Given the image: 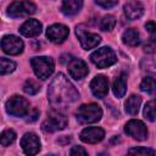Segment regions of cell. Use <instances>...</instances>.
<instances>
[{"instance_id": "cell-32", "label": "cell", "mask_w": 156, "mask_h": 156, "mask_svg": "<svg viewBox=\"0 0 156 156\" xmlns=\"http://www.w3.org/2000/svg\"><path fill=\"white\" fill-rule=\"evenodd\" d=\"M87 150H84L82 146H73L71 150V155H87Z\"/></svg>"}, {"instance_id": "cell-17", "label": "cell", "mask_w": 156, "mask_h": 156, "mask_svg": "<svg viewBox=\"0 0 156 156\" xmlns=\"http://www.w3.org/2000/svg\"><path fill=\"white\" fill-rule=\"evenodd\" d=\"M143 13H144V6L136 0L129 1L124 5V15L127 16L128 20L133 21L136 18H140Z\"/></svg>"}, {"instance_id": "cell-16", "label": "cell", "mask_w": 156, "mask_h": 156, "mask_svg": "<svg viewBox=\"0 0 156 156\" xmlns=\"http://www.w3.org/2000/svg\"><path fill=\"white\" fill-rule=\"evenodd\" d=\"M20 33L27 38H33L37 37L41 33V23L37 20H27L20 28Z\"/></svg>"}, {"instance_id": "cell-18", "label": "cell", "mask_w": 156, "mask_h": 156, "mask_svg": "<svg viewBox=\"0 0 156 156\" xmlns=\"http://www.w3.org/2000/svg\"><path fill=\"white\" fill-rule=\"evenodd\" d=\"M83 6V0H62L61 11L66 16H73L79 12Z\"/></svg>"}, {"instance_id": "cell-13", "label": "cell", "mask_w": 156, "mask_h": 156, "mask_svg": "<svg viewBox=\"0 0 156 156\" xmlns=\"http://www.w3.org/2000/svg\"><path fill=\"white\" fill-rule=\"evenodd\" d=\"M68 72H69V76L74 79H82L84 78L89 69H88V66L87 63L80 60V58H72L69 60V63H68Z\"/></svg>"}, {"instance_id": "cell-3", "label": "cell", "mask_w": 156, "mask_h": 156, "mask_svg": "<svg viewBox=\"0 0 156 156\" xmlns=\"http://www.w3.org/2000/svg\"><path fill=\"white\" fill-rule=\"evenodd\" d=\"M77 118L82 123H95L102 116V110L96 104L82 105L77 110Z\"/></svg>"}, {"instance_id": "cell-21", "label": "cell", "mask_w": 156, "mask_h": 156, "mask_svg": "<svg viewBox=\"0 0 156 156\" xmlns=\"http://www.w3.org/2000/svg\"><path fill=\"white\" fill-rule=\"evenodd\" d=\"M140 104H141V98L138 96V95H130L127 101H126V112L132 115V116H135L139 111V107H140Z\"/></svg>"}, {"instance_id": "cell-10", "label": "cell", "mask_w": 156, "mask_h": 156, "mask_svg": "<svg viewBox=\"0 0 156 156\" xmlns=\"http://www.w3.org/2000/svg\"><path fill=\"white\" fill-rule=\"evenodd\" d=\"M124 130L128 135L136 140H144L147 136V129L145 124L139 119H130L129 122H127Z\"/></svg>"}, {"instance_id": "cell-29", "label": "cell", "mask_w": 156, "mask_h": 156, "mask_svg": "<svg viewBox=\"0 0 156 156\" xmlns=\"http://www.w3.org/2000/svg\"><path fill=\"white\" fill-rule=\"evenodd\" d=\"M145 28H146V30L149 32V34H150L151 39H152V40H156V23H155V22H152V21L146 22Z\"/></svg>"}, {"instance_id": "cell-9", "label": "cell", "mask_w": 156, "mask_h": 156, "mask_svg": "<svg viewBox=\"0 0 156 156\" xmlns=\"http://www.w3.org/2000/svg\"><path fill=\"white\" fill-rule=\"evenodd\" d=\"M1 48L9 55H18L23 51V41L16 35H6L1 40Z\"/></svg>"}, {"instance_id": "cell-26", "label": "cell", "mask_w": 156, "mask_h": 156, "mask_svg": "<svg viewBox=\"0 0 156 156\" xmlns=\"http://www.w3.org/2000/svg\"><path fill=\"white\" fill-rule=\"evenodd\" d=\"M116 26V18L111 15L104 16L100 21V29L101 30H112Z\"/></svg>"}, {"instance_id": "cell-5", "label": "cell", "mask_w": 156, "mask_h": 156, "mask_svg": "<svg viewBox=\"0 0 156 156\" xmlns=\"http://www.w3.org/2000/svg\"><path fill=\"white\" fill-rule=\"evenodd\" d=\"M6 112L13 117H23L29 112V102L20 95H13L6 101Z\"/></svg>"}, {"instance_id": "cell-19", "label": "cell", "mask_w": 156, "mask_h": 156, "mask_svg": "<svg viewBox=\"0 0 156 156\" xmlns=\"http://www.w3.org/2000/svg\"><path fill=\"white\" fill-rule=\"evenodd\" d=\"M112 90H113V94L117 96V98H122L126 91H127V76L124 73L119 74L115 82H113V87H112Z\"/></svg>"}, {"instance_id": "cell-28", "label": "cell", "mask_w": 156, "mask_h": 156, "mask_svg": "<svg viewBox=\"0 0 156 156\" xmlns=\"http://www.w3.org/2000/svg\"><path fill=\"white\" fill-rule=\"evenodd\" d=\"M129 155H155L156 151L149 147H133L128 151Z\"/></svg>"}, {"instance_id": "cell-20", "label": "cell", "mask_w": 156, "mask_h": 156, "mask_svg": "<svg viewBox=\"0 0 156 156\" xmlns=\"http://www.w3.org/2000/svg\"><path fill=\"white\" fill-rule=\"evenodd\" d=\"M122 39H123V43L126 45H129V46H136L140 44V34L136 29L134 28H129L127 29L123 35H122Z\"/></svg>"}, {"instance_id": "cell-24", "label": "cell", "mask_w": 156, "mask_h": 156, "mask_svg": "<svg viewBox=\"0 0 156 156\" xmlns=\"http://www.w3.org/2000/svg\"><path fill=\"white\" fill-rule=\"evenodd\" d=\"M144 116L149 121L156 119V99L149 101L144 107Z\"/></svg>"}, {"instance_id": "cell-6", "label": "cell", "mask_w": 156, "mask_h": 156, "mask_svg": "<svg viewBox=\"0 0 156 156\" xmlns=\"http://www.w3.org/2000/svg\"><path fill=\"white\" fill-rule=\"evenodd\" d=\"M37 10V6L29 1V0H22V1H15L12 2L9 9H7V13L10 17L13 18H21V17H26L29 15H33Z\"/></svg>"}, {"instance_id": "cell-15", "label": "cell", "mask_w": 156, "mask_h": 156, "mask_svg": "<svg viewBox=\"0 0 156 156\" xmlns=\"http://www.w3.org/2000/svg\"><path fill=\"white\" fill-rule=\"evenodd\" d=\"M90 89L93 91V94L96 96V98H105L107 95V91H108V82H107V78L105 76H96L91 83H90Z\"/></svg>"}, {"instance_id": "cell-8", "label": "cell", "mask_w": 156, "mask_h": 156, "mask_svg": "<svg viewBox=\"0 0 156 156\" xmlns=\"http://www.w3.org/2000/svg\"><path fill=\"white\" fill-rule=\"evenodd\" d=\"M67 126V119L66 117L56 111L50 112L49 117L43 122L41 124V129L46 133H54L56 130H61Z\"/></svg>"}, {"instance_id": "cell-1", "label": "cell", "mask_w": 156, "mask_h": 156, "mask_svg": "<svg viewBox=\"0 0 156 156\" xmlns=\"http://www.w3.org/2000/svg\"><path fill=\"white\" fill-rule=\"evenodd\" d=\"M48 98L51 106L55 108H58L77 101L79 98V94L74 88V85L62 73H58L52 79L49 87Z\"/></svg>"}, {"instance_id": "cell-7", "label": "cell", "mask_w": 156, "mask_h": 156, "mask_svg": "<svg viewBox=\"0 0 156 156\" xmlns=\"http://www.w3.org/2000/svg\"><path fill=\"white\" fill-rule=\"evenodd\" d=\"M76 33H77V37L79 39V43H80L82 48L85 49V50H89V49H93V48L98 46V44L101 40L100 35H98L96 33H91V32L87 30L85 26H83V24L77 26Z\"/></svg>"}, {"instance_id": "cell-12", "label": "cell", "mask_w": 156, "mask_h": 156, "mask_svg": "<svg viewBox=\"0 0 156 156\" xmlns=\"http://www.w3.org/2000/svg\"><path fill=\"white\" fill-rule=\"evenodd\" d=\"M68 28L63 24H52L46 30V37L49 38L50 41L55 43V44H60L62 41H65V39L68 37Z\"/></svg>"}, {"instance_id": "cell-11", "label": "cell", "mask_w": 156, "mask_h": 156, "mask_svg": "<svg viewBox=\"0 0 156 156\" xmlns=\"http://www.w3.org/2000/svg\"><path fill=\"white\" fill-rule=\"evenodd\" d=\"M21 146L27 155H35L40 150V140L34 133H26L21 139Z\"/></svg>"}, {"instance_id": "cell-14", "label": "cell", "mask_w": 156, "mask_h": 156, "mask_svg": "<svg viewBox=\"0 0 156 156\" xmlns=\"http://www.w3.org/2000/svg\"><path fill=\"white\" fill-rule=\"evenodd\" d=\"M105 136V132L100 127H88L82 130L80 133V139L84 143L88 144H96L101 141Z\"/></svg>"}, {"instance_id": "cell-23", "label": "cell", "mask_w": 156, "mask_h": 156, "mask_svg": "<svg viewBox=\"0 0 156 156\" xmlns=\"http://www.w3.org/2000/svg\"><path fill=\"white\" fill-rule=\"evenodd\" d=\"M23 90H24V93L28 94V95H35V94L40 90V85H39V83H38L37 80L29 78V79L26 80V83H24V85H23Z\"/></svg>"}, {"instance_id": "cell-4", "label": "cell", "mask_w": 156, "mask_h": 156, "mask_svg": "<svg viewBox=\"0 0 156 156\" xmlns=\"http://www.w3.org/2000/svg\"><path fill=\"white\" fill-rule=\"evenodd\" d=\"M30 65L33 67L35 76L43 80L49 78L54 72V61L51 57H46V56L33 57L30 60Z\"/></svg>"}, {"instance_id": "cell-22", "label": "cell", "mask_w": 156, "mask_h": 156, "mask_svg": "<svg viewBox=\"0 0 156 156\" xmlns=\"http://www.w3.org/2000/svg\"><path fill=\"white\" fill-rule=\"evenodd\" d=\"M140 89L150 95H156V79L152 77H145L140 83Z\"/></svg>"}, {"instance_id": "cell-30", "label": "cell", "mask_w": 156, "mask_h": 156, "mask_svg": "<svg viewBox=\"0 0 156 156\" xmlns=\"http://www.w3.org/2000/svg\"><path fill=\"white\" fill-rule=\"evenodd\" d=\"M98 5H100L101 7L104 9H110V7H113L115 5H117L118 0H94Z\"/></svg>"}, {"instance_id": "cell-27", "label": "cell", "mask_w": 156, "mask_h": 156, "mask_svg": "<svg viewBox=\"0 0 156 156\" xmlns=\"http://www.w3.org/2000/svg\"><path fill=\"white\" fill-rule=\"evenodd\" d=\"M16 139V133L12 129H6L1 133L0 136V143L2 146H9L10 144H12Z\"/></svg>"}, {"instance_id": "cell-25", "label": "cell", "mask_w": 156, "mask_h": 156, "mask_svg": "<svg viewBox=\"0 0 156 156\" xmlns=\"http://www.w3.org/2000/svg\"><path fill=\"white\" fill-rule=\"evenodd\" d=\"M0 68H1V74H7V73H11L15 71L16 68V63L10 60V58H6V57H1L0 58Z\"/></svg>"}, {"instance_id": "cell-31", "label": "cell", "mask_w": 156, "mask_h": 156, "mask_svg": "<svg viewBox=\"0 0 156 156\" xmlns=\"http://www.w3.org/2000/svg\"><path fill=\"white\" fill-rule=\"evenodd\" d=\"M155 49H156V40H152V39H150L147 41V44H145V46H144L145 52H154Z\"/></svg>"}, {"instance_id": "cell-2", "label": "cell", "mask_w": 156, "mask_h": 156, "mask_svg": "<svg viewBox=\"0 0 156 156\" xmlns=\"http://www.w3.org/2000/svg\"><path fill=\"white\" fill-rule=\"evenodd\" d=\"M90 60L99 68H107V67L112 66L113 63H116L117 56L111 48L104 46V48H100L96 51H94L90 56Z\"/></svg>"}]
</instances>
